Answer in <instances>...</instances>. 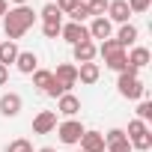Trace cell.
Masks as SVG:
<instances>
[{
    "label": "cell",
    "mask_w": 152,
    "mask_h": 152,
    "mask_svg": "<svg viewBox=\"0 0 152 152\" xmlns=\"http://www.w3.org/2000/svg\"><path fill=\"white\" fill-rule=\"evenodd\" d=\"M36 12L30 9V6H15V9H9L6 15H3V33H6V39L9 42H15V39H21L33 24H36Z\"/></svg>",
    "instance_id": "6da1fadb"
},
{
    "label": "cell",
    "mask_w": 152,
    "mask_h": 152,
    "mask_svg": "<svg viewBox=\"0 0 152 152\" xmlns=\"http://www.w3.org/2000/svg\"><path fill=\"white\" fill-rule=\"evenodd\" d=\"M116 90H119L122 99H131V102L143 99V93H146V87L140 84V78H137V72H134V69L119 72V78H116Z\"/></svg>",
    "instance_id": "7a4b0ae2"
},
{
    "label": "cell",
    "mask_w": 152,
    "mask_h": 152,
    "mask_svg": "<svg viewBox=\"0 0 152 152\" xmlns=\"http://www.w3.org/2000/svg\"><path fill=\"white\" fill-rule=\"evenodd\" d=\"M87 128H84V122L81 119H66V122H60L57 125V134H60V143H66V146H75L81 140V134H84Z\"/></svg>",
    "instance_id": "3957f363"
},
{
    "label": "cell",
    "mask_w": 152,
    "mask_h": 152,
    "mask_svg": "<svg viewBox=\"0 0 152 152\" xmlns=\"http://www.w3.org/2000/svg\"><path fill=\"white\" fill-rule=\"evenodd\" d=\"M51 75H54V81H57L66 93H69L75 84H78V66H72V63H60L57 72H51Z\"/></svg>",
    "instance_id": "277c9868"
},
{
    "label": "cell",
    "mask_w": 152,
    "mask_h": 152,
    "mask_svg": "<svg viewBox=\"0 0 152 152\" xmlns=\"http://www.w3.org/2000/svg\"><path fill=\"white\" fill-rule=\"evenodd\" d=\"M57 128V110H39L33 116V131L36 134H51Z\"/></svg>",
    "instance_id": "5b68a950"
},
{
    "label": "cell",
    "mask_w": 152,
    "mask_h": 152,
    "mask_svg": "<svg viewBox=\"0 0 152 152\" xmlns=\"http://www.w3.org/2000/svg\"><path fill=\"white\" fill-rule=\"evenodd\" d=\"M78 143H81V152H107L104 134H102V131H84Z\"/></svg>",
    "instance_id": "8992f818"
},
{
    "label": "cell",
    "mask_w": 152,
    "mask_h": 152,
    "mask_svg": "<svg viewBox=\"0 0 152 152\" xmlns=\"http://www.w3.org/2000/svg\"><path fill=\"white\" fill-rule=\"evenodd\" d=\"M60 36H63L69 45H78V42H87V39H90V33H87V24H75V21L63 24Z\"/></svg>",
    "instance_id": "52a82bcc"
},
{
    "label": "cell",
    "mask_w": 152,
    "mask_h": 152,
    "mask_svg": "<svg viewBox=\"0 0 152 152\" xmlns=\"http://www.w3.org/2000/svg\"><path fill=\"white\" fill-rule=\"evenodd\" d=\"M107 21L113 24H128V18H131V9H128V3H125V0H110V3H107Z\"/></svg>",
    "instance_id": "ba28073f"
},
{
    "label": "cell",
    "mask_w": 152,
    "mask_h": 152,
    "mask_svg": "<svg viewBox=\"0 0 152 152\" xmlns=\"http://www.w3.org/2000/svg\"><path fill=\"white\" fill-rule=\"evenodd\" d=\"M78 110H81V99H78V96L63 93V96L57 99V113H63V116L75 119V116H78Z\"/></svg>",
    "instance_id": "9c48e42d"
},
{
    "label": "cell",
    "mask_w": 152,
    "mask_h": 152,
    "mask_svg": "<svg viewBox=\"0 0 152 152\" xmlns=\"http://www.w3.org/2000/svg\"><path fill=\"white\" fill-rule=\"evenodd\" d=\"M21 107H24V99L18 93H3L0 96V113L3 116H18Z\"/></svg>",
    "instance_id": "30bf717a"
},
{
    "label": "cell",
    "mask_w": 152,
    "mask_h": 152,
    "mask_svg": "<svg viewBox=\"0 0 152 152\" xmlns=\"http://www.w3.org/2000/svg\"><path fill=\"white\" fill-rule=\"evenodd\" d=\"M87 33H90V39H110V33H113V24L102 15V18H93L90 21V27H87Z\"/></svg>",
    "instance_id": "8fae6325"
},
{
    "label": "cell",
    "mask_w": 152,
    "mask_h": 152,
    "mask_svg": "<svg viewBox=\"0 0 152 152\" xmlns=\"http://www.w3.org/2000/svg\"><path fill=\"white\" fill-rule=\"evenodd\" d=\"M72 54H75V63H93V60L99 57V54H96V42H93V39L72 45Z\"/></svg>",
    "instance_id": "7c38bea8"
},
{
    "label": "cell",
    "mask_w": 152,
    "mask_h": 152,
    "mask_svg": "<svg viewBox=\"0 0 152 152\" xmlns=\"http://www.w3.org/2000/svg\"><path fill=\"white\" fill-rule=\"evenodd\" d=\"M15 69H18L21 75H33V72L39 69V57H36L33 51H18V57H15Z\"/></svg>",
    "instance_id": "4fadbf2b"
},
{
    "label": "cell",
    "mask_w": 152,
    "mask_h": 152,
    "mask_svg": "<svg viewBox=\"0 0 152 152\" xmlns=\"http://www.w3.org/2000/svg\"><path fill=\"white\" fill-rule=\"evenodd\" d=\"M143 66H149V48H140V45H134V48H131V54H128V69L140 72Z\"/></svg>",
    "instance_id": "5bb4252c"
},
{
    "label": "cell",
    "mask_w": 152,
    "mask_h": 152,
    "mask_svg": "<svg viewBox=\"0 0 152 152\" xmlns=\"http://www.w3.org/2000/svg\"><path fill=\"white\" fill-rule=\"evenodd\" d=\"M99 75H102L99 63H81V66H78V81H81V84H96Z\"/></svg>",
    "instance_id": "9a60e30c"
},
{
    "label": "cell",
    "mask_w": 152,
    "mask_h": 152,
    "mask_svg": "<svg viewBox=\"0 0 152 152\" xmlns=\"http://www.w3.org/2000/svg\"><path fill=\"white\" fill-rule=\"evenodd\" d=\"M15 57H18V45H15V42H9V39L0 42V66L9 69V66L15 63Z\"/></svg>",
    "instance_id": "2e32d148"
},
{
    "label": "cell",
    "mask_w": 152,
    "mask_h": 152,
    "mask_svg": "<svg viewBox=\"0 0 152 152\" xmlns=\"http://www.w3.org/2000/svg\"><path fill=\"white\" fill-rule=\"evenodd\" d=\"M116 42H119L122 48L134 45V42H137V27H134V24H122V27H119V33H116Z\"/></svg>",
    "instance_id": "e0dca14e"
},
{
    "label": "cell",
    "mask_w": 152,
    "mask_h": 152,
    "mask_svg": "<svg viewBox=\"0 0 152 152\" xmlns=\"http://www.w3.org/2000/svg\"><path fill=\"white\" fill-rule=\"evenodd\" d=\"M119 51H125V48H122L116 39H104L102 45H96V54H102L104 60H107V57H113V54H119Z\"/></svg>",
    "instance_id": "ac0fdd59"
},
{
    "label": "cell",
    "mask_w": 152,
    "mask_h": 152,
    "mask_svg": "<svg viewBox=\"0 0 152 152\" xmlns=\"http://www.w3.org/2000/svg\"><path fill=\"white\" fill-rule=\"evenodd\" d=\"M104 66H107V69H113V72H125V69H128V51H119V54L107 57V60H104Z\"/></svg>",
    "instance_id": "d6986e66"
},
{
    "label": "cell",
    "mask_w": 152,
    "mask_h": 152,
    "mask_svg": "<svg viewBox=\"0 0 152 152\" xmlns=\"http://www.w3.org/2000/svg\"><path fill=\"white\" fill-rule=\"evenodd\" d=\"M131 149H140V152H146V149H152V131H143V134H137V137H131Z\"/></svg>",
    "instance_id": "ffe728a7"
},
{
    "label": "cell",
    "mask_w": 152,
    "mask_h": 152,
    "mask_svg": "<svg viewBox=\"0 0 152 152\" xmlns=\"http://www.w3.org/2000/svg\"><path fill=\"white\" fill-rule=\"evenodd\" d=\"M51 78H54V75H51L48 69H36V72H33V87H39V90L45 93V87L51 84Z\"/></svg>",
    "instance_id": "44dd1931"
},
{
    "label": "cell",
    "mask_w": 152,
    "mask_h": 152,
    "mask_svg": "<svg viewBox=\"0 0 152 152\" xmlns=\"http://www.w3.org/2000/svg\"><path fill=\"white\" fill-rule=\"evenodd\" d=\"M39 18H42V21H63V15H60L57 3H45V6H42V12H39Z\"/></svg>",
    "instance_id": "7402d4cb"
},
{
    "label": "cell",
    "mask_w": 152,
    "mask_h": 152,
    "mask_svg": "<svg viewBox=\"0 0 152 152\" xmlns=\"http://www.w3.org/2000/svg\"><path fill=\"white\" fill-rule=\"evenodd\" d=\"M107 3H110V0H87V9H90L93 18H102L107 12Z\"/></svg>",
    "instance_id": "603a6c76"
},
{
    "label": "cell",
    "mask_w": 152,
    "mask_h": 152,
    "mask_svg": "<svg viewBox=\"0 0 152 152\" xmlns=\"http://www.w3.org/2000/svg\"><path fill=\"white\" fill-rule=\"evenodd\" d=\"M60 30H63V21H42V33H45L48 39H57Z\"/></svg>",
    "instance_id": "cb8c5ba5"
},
{
    "label": "cell",
    "mask_w": 152,
    "mask_h": 152,
    "mask_svg": "<svg viewBox=\"0 0 152 152\" xmlns=\"http://www.w3.org/2000/svg\"><path fill=\"white\" fill-rule=\"evenodd\" d=\"M143 131H149V125H146L143 119H131V122H128V131H125V137L131 140V137H137V134H143Z\"/></svg>",
    "instance_id": "d4e9b609"
},
{
    "label": "cell",
    "mask_w": 152,
    "mask_h": 152,
    "mask_svg": "<svg viewBox=\"0 0 152 152\" xmlns=\"http://www.w3.org/2000/svg\"><path fill=\"white\" fill-rule=\"evenodd\" d=\"M6 152H33V143L24 140V137H18V140H12V143L6 146Z\"/></svg>",
    "instance_id": "484cf974"
},
{
    "label": "cell",
    "mask_w": 152,
    "mask_h": 152,
    "mask_svg": "<svg viewBox=\"0 0 152 152\" xmlns=\"http://www.w3.org/2000/svg\"><path fill=\"white\" fill-rule=\"evenodd\" d=\"M87 18H93L90 9H87V3H78V6H75V12H72V21H75V24H84Z\"/></svg>",
    "instance_id": "4316f807"
},
{
    "label": "cell",
    "mask_w": 152,
    "mask_h": 152,
    "mask_svg": "<svg viewBox=\"0 0 152 152\" xmlns=\"http://www.w3.org/2000/svg\"><path fill=\"white\" fill-rule=\"evenodd\" d=\"M54 3H57L60 15H72V12H75V6H78L81 0H54Z\"/></svg>",
    "instance_id": "83f0119b"
},
{
    "label": "cell",
    "mask_w": 152,
    "mask_h": 152,
    "mask_svg": "<svg viewBox=\"0 0 152 152\" xmlns=\"http://www.w3.org/2000/svg\"><path fill=\"white\" fill-rule=\"evenodd\" d=\"M137 119H143V122H149V119H152V102H146V99H143V102L137 104Z\"/></svg>",
    "instance_id": "f1b7e54d"
},
{
    "label": "cell",
    "mask_w": 152,
    "mask_h": 152,
    "mask_svg": "<svg viewBox=\"0 0 152 152\" xmlns=\"http://www.w3.org/2000/svg\"><path fill=\"white\" fill-rule=\"evenodd\" d=\"M107 152H134V149H131V140H128V137H122V140L110 143V146H107Z\"/></svg>",
    "instance_id": "f546056e"
},
{
    "label": "cell",
    "mask_w": 152,
    "mask_h": 152,
    "mask_svg": "<svg viewBox=\"0 0 152 152\" xmlns=\"http://www.w3.org/2000/svg\"><path fill=\"white\" fill-rule=\"evenodd\" d=\"M125 3H128L131 12H146V9L152 6V0H125Z\"/></svg>",
    "instance_id": "4dcf8cb0"
},
{
    "label": "cell",
    "mask_w": 152,
    "mask_h": 152,
    "mask_svg": "<svg viewBox=\"0 0 152 152\" xmlns=\"http://www.w3.org/2000/svg\"><path fill=\"white\" fill-rule=\"evenodd\" d=\"M63 93H66V90H63V87H60V84H57V81H54V78H51V84H48V87H45V96H51V99H60V96H63Z\"/></svg>",
    "instance_id": "1f68e13d"
},
{
    "label": "cell",
    "mask_w": 152,
    "mask_h": 152,
    "mask_svg": "<svg viewBox=\"0 0 152 152\" xmlns=\"http://www.w3.org/2000/svg\"><path fill=\"white\" fill-rule=\"evenodd\" d=\"M122 137H125L122 128H110V131L104 134V146H110V143H116V140H122Z\"/></svg>",
    "instance_id": "d6a6232c"
},
{
    "label": "cell",
    "mask_w": 152,
    "mask_h": 152,
    "mask_svg": "<svg viewBox=\"0 0 152 152\" xmlns=\"http://www.w3.org/2000/svg\"><path fill=\"white\" fill-rule=\"evenodd\" d=\"M6 81H9V69H6V66H0V87H3Z\"/></svg>",
    "instance_id": "836d02e7"
},
{
    "label": "cell",
    "mask_w": 152,
    "mask_h": 152,
    "mask_svg": "<svg viewBox=\"0 0 152 152\" xmlns=\"http://www.w3.org/2000/svg\"><path fill=\"white\" fill-rule=\"evenodd\" d=\"M6 12H9V3H6V0H0V18H3Z\"/></svg>",
    "instance_id": "e575fe53"
},
{
    "label": "cell",
    "mask_w": 152,
    "mask_h": 152,
    "mask_svg": "<svg viewBox=\"0 0 152 152\" xmlns=\"http://www.w3.org/2000/svg\"><path fill=\"white\" fill-rule=\"evenodd\" d=\"M12 3H15V6H27V3H30V0H12Z\"/></svg>",
    "instance_id": "d590c367"
},
{
    "label": "cell",
    "mask_w": 152,
    "mask_h": 152,
    "mask_svg": "<svg viewBox=\"0 0 152 152\" xmlns=\"http://www.w3.org/2000/svg\"><path fill=\"white\" fill-rule=\"evenodd\" d=\"M39 152H57V149H54V146H42Z\"/></svg>",
    "instance_id": "8d00e7d4"
},
{
    "label": "cell",
    "mask_w": 152,
    "mask_h": 152,
    "mask_svg": "<svg viewBox=\"0 0 152 152\" xmlns=\"http://www.w3.org/2000/svg\"><path fill=\"white\" fill-rule=\"evenodd\" d=\"M48 3H54V0H48Z\"/></svg>",
    "instance_id": "74e56055"
},
{
    "label": "cell",
    "mask_w": 152,
    "mask_h": 152,
    "mask_svg": "<svg viewBox=\"0 0 152 152\" xmlns=\"http://www.w3.org/2000/svg\"><path fill=\"white\" fill-rule=\"evenodd\" d=\"M81 3H87V0H81Z\"/></svg>",
    "instance_id": "f35d334b"
},
{
    "label": "cell",
    "mask_w": 152,
    "mask_h": 152,
    "mask_svg": "<svg viewBox=\"0 0 152 152\" xmlns=\"http://www.w3.org/2000/svg\"><path fill=\"white\" fill-rule=\"evenodd\" d=\"M75 152H81V149H75Z\"/></svg>",
    "instance_id": "ab89813d"
}]
</instances>
